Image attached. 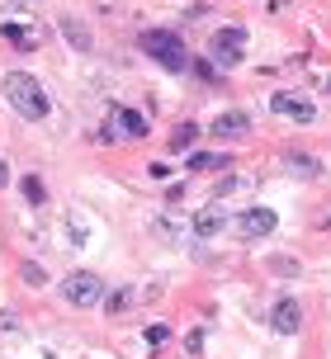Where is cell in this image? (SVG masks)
I'll list each match as a JSON object with an SVG mask.
<instances>
[{"label":"cell","instance_id":"cell-8","mask_svg":"<svg viewBox=\"0 0 331 359\" xmlns=\"http://www.w3.org/2000/svg\"><path fill=\"white\" fill-rule=\"evenodd\" d=\"M0 38H5L10 48H19V53H34L38 43H43V29H34V24H15V19H10V24L0 29Z\"/></svg>","mask_w":331,"mask_h":359},{"label":"cell","instance_id":"cell-9","mask_svg":"<svg viewBox=\"0 0 331 359\" xmlns=\"http://www.w3.org/2000/svg\"><path fill=\"white\" fill-rule=\"evenodd\" d=\"M213 133H218V137H246V133H251V118H246L241 109H227V114L213 118Z\"/></svg>","mask_w":331,"mask_h":359},{"label":"cell","instance_id":"cell-21","mask_svg":"<svg viewBox=\"0 0 331 359\" xmlns=\"http://www.w3.org/2000/svg\"><path fill=\"white\" fill-rule=\"evenodd\" d=\"M43 279H48V274H43V269H38L34 260H29V265H24V284H34V288H38V284H43Z\"/></svg>","mask_w":331,"mask_h":359},{"label":"cell","instance_id":"cell-23","mask_svg":"<svg viewBox=\"0 0 331 359\" xmlns=\"http://www.w3.org/2000/svg\"><path fill=\"white\" fill-rule=\"evenodd\" d=\"M5 184H10V170H5V161H0V189H5Z\"/></svg>","mask_w":331,"mask_h":359},{"label":"cell","instance_id":"cell-19","mask_svg":"<svg viewBox=\"0 0 331 359\" xmlns=\"http://www.w3.org/2000/svg\"><path fill=\"white\" fill-rule=\"evenodd\" d=\"M184 350H189V355H199V350H203V326H194V331L184 336Z\"/></svg>","mask_w":331,"mask_h":359},{"label":"cell","instance_id":"cell-1","mask_svg":"<svg viewBox=\"0 0 331 359\" xmlns=\"http://www.w3.org/2000/svg\"><path fill=\"white\" fill-rule=\"evenodd\" d=\"M5 100H10V109H15L19 118H29V123H43V118L53 114L48 90L38 86V76H29V72H10L5 76Z\"/></svg>","mask_w":331,"mask_h":359},{"label":"cell","instance_id":"cell-4","mask_svg":"<svg viewBox=\"0 0 331 359\" xmlns=\"http://www.w3.org/2000/svg\"><path fill=\"white\" fill-rule=\"evenodd\" d=\"M208 53H213V62H218V67H237L241 57H246V29H237V24L218 29V34H213V43H208Z\"/></svg>","mask_w":331,"mask_h":359},{"label":"cell","instance_id":"cell-15","mask_svg":"<svg viewBox=\"0 0 331 359\" xmlns=\"http://www.w3.org/2000/svg\"><path fill=\"white\" fill-rule=\"evenodd\" d=\"M227 165V156H218V151H189V170H222Z\"/></svg>","mask_w":331,"mask_h":359},{"label":"cell","instance_id":"cell-11","mask_svg":"<svg viewBox=\"0 0 331 359\" xmlns=\"http://www.w3.org/2000/svg\"><path fill=\"white\" fill-rule=\"evenodd\" d=\"M114 128H119L123 137H133V142L147 137V118H142L137 109H114Z\"/></svg>","mask_w":331,"mask_h":359},{"label":"cell","instance_id":"cell-10","mask_svg":"<svg viewBox=\"0 0 331 359\" xmlns=\"http://www.w3.org/2000/svg\"><path fill=\"white\" fill-rule=\"evenodd\" d=\"M57 29L67 34V43H72L76 53H90V48H95L90 29H86V24H81V19H76V15H62V24H57Z\"/></svg>","mask_w":331,"mask_h":359},{"label":"cell","instance_id":"cell-14","mask_svg":"<svg viewBox=\"0 0 331 359\" xmlns=\"http://www.w3.org/2000/svg\"><path fill=\"white\" fill-rule=\"evenodd\" d=\"M19 194H24V203H34V208H38V203H48V189H43V180H38V175L19 180Z\"/></svg>","mask_w":331,"mask_h":359},{"label":"cell","instance_id":"cell-12","mask_svg":"<svg viewBox=\"0 0 331 359\" xmlns=\"http://www.w3.org/2000/svg\"><path fill=\"white\" fill-rule=\"evenodd\" d=\"M284 165H289V170H298V175L322 180V161H317V156H308V151H284Z\"/></svg>","mask_w":331,"mask_h":359},{"label":"cell","instance_id":"cell-17","mask_svg":"<svg viewBox=\"0 0 331 359\" xmlns=\"http://www.w3.org/2000/svg\"><path fill=\"white\" fill-rule=\"evenodd\" d=\"M147 345H151V350L170 345V326H161V322H156V326H147Z\"/></svg>","mask_w":331,"mask_h":359},{"label":"cell","instance_id":"cell-16","mask_svg":"<svg viewBox=\"0 0 331 359\" xmlns=\"http://www.w3.org/2000/svg\"><path fill=\"white\" fill-rule=\"evenodd\" d=\"M194 232H199V236H218L222 232V217L218 213H199V217H194Z\"/></svg>","mask_w":331,"mask_h":359},{"label":"cell","instance_id":"cell-20","mask_svg":"<svg viewBox=\"0 0 331 359\" xmlns=\"http://www.w3.org/2000/svg\"><path fill=\"white\" fill-rule=\"evenodd\" d=\"M298 269H303V265H298L294 255H279V260H275V274H298Z\"/></svg>","mask_w":331,"mask_h":359},{"label":"cell","instance_id":"cell-3","mask_svg":"<svg viewBox=\"0 0 331 359\" xmlns=\"http://www.w3.org/2000/svg\"><path fill=\"white\" fill-rule=\"evenodd\" d=\"M62 303H72V307L104 303V279H100L95 269H72V274L62 279Z\"/></svg>","mask_w":331,"mask_h":359},{"label":"cell","instance_id":"cell-2","mask_svg":"<svg viewBox=\"0 0 331 359\" xmlns=\"http://www.w3.org/2000/svg\"><path fill=\"white\" fill-rule=\"evenodd\" d=\"M142 53H147L151 62H161L166 72H184V67H189L184 38L180 34H166V29H147V34H142Z\"/></svg>","mask_w":331,"mask_h":359},{"label":"cell","instance_id":"cell-5","mask_svg":"<svg viewBox=\"0 0 331 359\" xmlns=\"http://www.w3.org/2000/svg\"><path fill=\"white\" fill-rule=\"evenodd\" d=\"M275 227H279L275 208H246V213L237 217V232L246 236V241H260V236H270Z\"/></svg>","mask_w":331,"mask_h":359},{"label":"cell","instance_id":"cell-7","mask_svg":"<svg viewBox=\"0 0 331 359\" xmlns=\"http://www.w3.org/2000/svg\"><path fill=\"white\" fill-rule=\"evenodd\" d=\"M270 109H275V114H284V118H294V123H313V118H317L313 100H303V95H289V90H279L275 100H270Z\"/></svg>","mask_w":331,"mask_h":359},{"label":"cell","instance_id":"cell-6","mask_svg":"<svg viewBox=\"0 0 331 359\" xmlns=\"http://www.w3.org/2000/svg\"><path fill=\"white\" fill-rule=\"evenodd\" d=\"M270 326H275L279 336H298L303 331V303L298 298H279L275 312H270Z\"/></svg>","mask_w":331,"mask_h":359},{"label":"cell","instance_id":"cell-13","mask_svg":"<svg viewBox=\"0 0 331 359\" xmlns=\"http://www.w3.org/2000/svg\"><path fill=\"white\" fill-rule=\"evenodd\" d=\"M194 142H199V123H180L170 133V151H189Z\"/></svg>","mask_w":331,"mask_h":359},{"label":"cell","instance_id":"cell-22","mask_svg":"<svg viewBox=\"0 0 331 359\" xmlns=\"http://www.w3.org/2000/svg\"><path fill=\"white\" fill-rule=\"evenodd\" d=\"M0 331H19V317H10V312H0Z\"/></svg>","mask_w":331,"mask_h":359},{"label":"cell","instance_id":"cell-18","mask_svg":"<svg viewBox=\"0 0 331 359\" xmlns=\"http://www.w3.org/2000/svg\"><path fill=\"white\" fill-rule=\"evenodd\" d=\"M104 307H109V312H123V307H133V288H119V293H114Z\"/></svg>","mask_w":331,"mask_h":359}]
</instances>
